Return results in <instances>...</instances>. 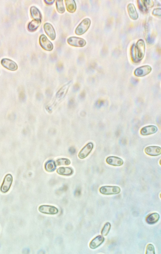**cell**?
<instances>
[{
	"label": "cell",
	"mask_w": 161,
	"mask_h": 254,
	"mask_svg": "<svg viewBox=\"0 0 161 254\" xmlns=\"http://www.w3.org/2000/svg\"><path fill=\"white\" fill-rule=\"evenodd\" d=\"M145 45L144 41L139 40L136 44L131 46L130 54L133 61L135 63L140 62L143 58L145 52Z\"/></svg>",
	"instance_id": "obj_1"
},
{
	"label": "cell",
	"mask_w": 161,
	"mask_h": 254,
	"mask_svg": "<svg viewBox=\"0 0 161 254\" xmlns=\"http://www.w3.org/2000/svg\"><path fill=\"white\" fill-rule=\"evenodd\" d=\"M101 193L104 195L116 194L120 193V188L117 186H105L101 187L99 188Z\"/></svg>",
	"instance_id": "obj_2"
},
{
	"label": "cell",
	"mask_w": 161,
	"mask_h": 254,
	"mask_svg": "<svg viewBox=\"0 0 161 254\" xmlns=\"http://www.w3.org/2000/svg\"><path fill=\"white\" fill-rule=\"evenodd\" d=\"M91 23V21L89 19L87 18L84 19L76 28L75 34L78 35L84 34L89 28Z\"/></svg>",
	"instance_id": "obj_3"
},
{
	"label": "cell",
	"mask_w": 161,
	"mask_h": 254,
	"mask_svg": "<svg viewBox=\"0 0 161 254\" xmlns=\"http://www.w3.org/2000/svg\"><path fill=\"white\" fill-rule=\"evenodd\" d=\"M13 181L12 176L10 174H6L5 176L0 187L1 191L6 193L9 190Z\"/></svg>",
	"instance_id": "obj_4"
},
{
	"label": "cell",
	"mask_w": 161,
	"mask_h": 254,
	"mask_svg": "<svg viewBox=\"0 0 161 254\" xmlns=\"http://www.w3.org/2000/svg\"><path fill=\"white\" fill-rule=\"evenodd\" d=\"M67 42L70 45L75 47H83L86 44V41L83 39L75 36L69 37L67 39Z\"/></svg>",
	"instance_id": "obj_5"
},
{
	"label": "cell",
	"mask_w": 161,
	"mask_h": 254,
	"mask_svg": "<svg viewBox=\"0 0 161 254\" xmlns=\"http://www.w3.org/2000/svg\"><path fill=\"white\" fill-rule=\"evenodd\" d=\"M138 7L141 11L143 13L147 12L148 9L154 5L153 0H137Z\"/></svg>",
	"instance_id": "obj_6"
},
{
	"label": "cell",
	"mask_w": 161,
	"mask_h": 254,
	"mask_svg": "<svg viewBox=\"0 0 161 254\" xmlns=\"http://www.w3.org/2000/svg\"><path fill=\"white\" fill-rule=\"evenodd\" d=\"M39 40L40 45L43 49L49 51L53 50V45L52 43L44 34L41 35Z\"/></svg>",
	"instance_id": "obj_7"
},
{
	"label": "cell",
	"mask_w": 161,
	"mask_h": 254,
	"mask_svg": "<svg viewBox=\"0 0 161 254\" xmlns=\"http://www.w3.org/2000/svg\"><path fill=\"white\" fill-rule=\"evenodd\" d=\"M39 211L41 213L49 214H54L58 212V209L53 206L43 205L38 208Z\"/></svg>",
	"instance_id": "obj_8"
},
{
	"label": "cell",
	"mask_w": 161,
	"mask_h": 254,
	"mask_svg": "<svg viewBox=\"0 0 161 254\" xmlns=\"http://www.w3.org/2000/svg\"><path fill=\"white\" fill-rule=\"evenodd\" d=\"M151 71L150 66L145 65L137 68L134 71V74L136 77H142L149 74Z\"/></svg>",
	"instance_id": "obj_9"
},
{
	"label": "cell",
	"mask_w": 161,
	"mask_h": 254,
	"mask_svg": "<svg viewBox=\"0 0 161 254\" xmlns=\"http://www.w3.org/2000/svg\"><path fill=\"white\" fill-rule=\"evenodd\" d=\"M1 65L6 69L11 71H15L18 69L17 64L13 61L8 58H3L1 61Z\"/></svg>",
	"instance_id": "obj_10"
},
{
	"label": "cell",
	"mask_w": 161,
	"mask_h": 254,
	"mask_svg": "<svg viewBox=\"0 0 161 254\" xmlns=\"http://www.w3.org/2000/svg\"><path fill=\"white\" fill-rule=\"evenodd\" d=\"M93 148V144L89 142L86 144L80 150L78 154V157L81 159L86 157L91 153Z\"/></svg>",
	"instance_id": "obj_11"
},
{
	"label": "cell",
	"mask_w": 161,
	"mask_h": 254,
	"mask_svg": "<svg viewBox=\"0 0 161 254\" xmlns=\"http://www.w3.org/2000/svg\"><path fill=\"white\" fill-rule=\"evenodd\" d=\"M144 151L145 153L148 155L156 156L161 154V148L160 147L158 146H149L145 148Z\"/></svg>",
	"instance_id": "obj_12"
},
{
	"label": "cell",
	"mask_w": 161,
	"mask_h": 254,
	"mask_svg": "<svg viewBox=\"0 0 161 254\" xmlns=\"http://www.w3.org/2000/svg\"><path fill=\"white\" fill-rule=\"evenodd\" d=\"M106 161L109 165L115 166H120L124 163L121 158L115 156H108L106 158Z\"/></svg>",
	"instance_id": "obj_13"
},
{
	"label": "cell",
	"mask_w": 161,
	"mask_h": 254,
	"mask_svg": "<svg viewBox=\"0 0 161 254\" xmlns=\"http://www.w3.org/2000/svg\"><path fill=\"white\" fill-rule=\"evenodd\" d=\"M158 130L157 127L155 126L148 125L142 128L140 130V134L142 135H149L156 133Z\"/></svg>",
	"instance_id": "obj_14"
},
{
	"label": "cell",
	"mask_w": 161,
	"mask_h": 254,
	"mask_svg": "<svg viewBox=\"0 0 161 254\" xmlns=\"http://www.w3.org/2000/svg\"><path fill=\"white\" fill-rule=\"evenodd\" d=\"M44 29L45 33L50 39L52 40H54L55 38L56 34L53 26L50 23H46L44 24Z\"/></svg>",
	"instance_id": "obj_15"
},
{
	"label": "cell",
	"mask_w": 161,
	"mask_h": 254,
	"mask_svg": "<svg viewBox=\"0 0 161 254\" xmlns=\"http://www.w3.org/2000/svg\"><path fill=\"white\" fill-rule=\"evenodd\" d=\"M104 241V237L102 235H99L93 239L89 244L90 247L94 249L100 246Z\"/></svg>",
	"instance_id": "obj_16"
},
{
	"label": "cell",
	"mask_w": 161,
	"mask_h": 254,
	"mask_svg": "<svg viewBox=\"0 0 161 254\" xmlns=\"http://www.w3.org/2000/svg\"><path fill=\"white\" fill-rule=\"evenodd\" d=\"M127 9L129 16L132 19L136 20L138 19V15L133 4L130 3L128 4Z\"/></svg>",
	"instance_id": "obj_17"
},
{
	"label": "cell",
	"mask_w": 161,
	"mask_h": 254,
	"mask_svg": "<svg viewBox=\"0 0 161 254\" xmlns=\"http://www.w3.org/2000/svg\"><path fill=\"white\" fill-rule=\"evenodd\" d=\"M57 172L60 175L69 176L73 174V170L70 167H60L57 169Z\"/></svg>",
	"instance_id": "obj_18"
},
{
	"label": "cell",
	"mask_w": 161,
	"mask_h": 254,
	"mask_svg": "<svg viewBox=\"0 0 161 254\" xmlns=\"http://www.w3.org/2000/svg\"><path fill=\"white\" fill-rule=\"evenodd\" d=\"M159 217V215L158 213H154L147 216L146 218V221L149 224H153L158 221Z\"/></svg>",
	"instance_id": "obj_19"
},
{
	"label": "cell",
	"mask_w": 161,
	"mask_h": 254,
	"mask_svg": "<svg viewBox=\"0 0 161 254\" xmlns=\"http://www.w3.org/2000/svg\"><path fill=\"white\" fill-rule=\"evenodd\" d=\"M45 170L49 172H52L55 170L56 168V165L55 161L50 160L46 162L44 165Z\"/></svg>",
	"instance_id": "obj_20"
},
{
	"label": "cell",
	"mask_w": 161,
	"mask_h": 254,
	"mask_svg": "<svg viewBox=\"0 0 161 254\" xmlns=\"http://www.w3.org/2000/svg\"><path fill=\"white\" fill-rule=\"evenodd\" d=\"M30 12L32 18L34 19L41 20L42 15L39 10L35 6H32L30 8Z\"/></svg>",
	"instance_id": "obj_21"
},
{
	"label": "cell",
	"mask_w": 161,
	"mask_h": 254,
	"mask_svg": "<svg viewBox=\"0 0 161 254\" xmlns=\"http://www.w3.org/2000/svg\"><path fill=\"white\" fill-rule=\"evenodd\" d=\"M67 10L69 12H74L76 9V5L74 0H66L65 1Z\"/></svg>",
	"instance_id": "obj_22"
},
{
	"label": "cell",
	"mask_w": 161,
	"mask_h": 254,
	"mask_svg": "<svg viewBox=\"0 0 161 254\" xmlns=\"http://www.w3.org/2000/svg\"><path fill=\"white\" fill-rule=\"evenodd\" d=\"M41 23V20L33 19L28 24V28L31 31H35Z\"/></svg>",
	"instance_id": "obj_23"
},
{
	"label": "cell",
	"mask_w": 161,
	"mask_h": 254,
	"mask_svg": "<svg viewBox=\"0 0 161 254\" xmlns=\"http://www.w3.org/2000/svg\"><path fill=\"white\" fill-rule=\"evenodd\" d=\"M57 9L60 13H62L64 12L65 9L62 0H57L56 2Z\"/></svg>",
	"instance_id": "obj_24"
},
{
	"label": "cell",
	"mask_w": 161,
	"mask_h": 254,
	"mask_svg": "<svg viewBox=\"0 0 161 254\" xmlns=\"http://www.w3.org/2000/svg\"><path fill=\"white\" fill-rule=\"evenodd\" d=\"M111 227L110 223L107 222L104 225L102 230L101 233L103 236H106L108 233Z\"/></svg>",
	"instance_id": "obj_25"
},
{
	"label": "cell",
	"mask_w": 161,
	"mask_h": 254,
	"mask_svg": "<svg viewBox=\"0 0 161 254\" xmlns=\"http://www.w3.org/2000/svg\"><path fill=\"white\" fill-rule=\"evenodd\" d=\"M57 164L58 166L68 165L70 164V160L67 158H60L56 160Z\"/></svg>",
	"instance_id": "obj_26"
},
{
	"label": "cell",
	"mask_w": 161,
	"mask_h": 254,
	"mask_svg": "<svg viewBox=\"0 0 161 254\" xmlns=\"http://www.w3.org/2000/svg\"><path fill=\"white\" fill-rule=\"evenodd\" d=\"M146 254H155V249L154 246L151 244L147 245L146 249Z\"/></svg>",
	"instance_id": "obj_27"
},
{
	"label": "cell",
	"mask_w": 161,
	"mask_h": 254,
	"mask_svg": "<svg viewBox=\"0 0 161 254\" xmlns=\"http://www.w3.org/2000/svg\"><path fill=\"white\" fill-rule=\"evenodd\" d=\"M153 15L155 16H160L161 15V9L158 8L154 9L152 13Z\"/></svg>",
	"instance_id": "obj_28"
},
{
	"label": "cell",
	"mask_w": 161,
	"mask_h": 254,
	"mask_svg": "<svg viewBox=\"0 0 161 254\" xmlns=\"http://www.w3.org/2000/svg\"><path fill=\"white\" fill-rule=\"evenodd\" d=\"M75 104V99L73 98H71L69 100L68 102L69 107V108H72L74 107Z\"/></svg>",
	"instance_id": "obj_29"
},
{
	"label": "cell",
	"mask_w": 161,
	"mask_h": 254,
	"mask_svg": "<svg viewBox=\"0 0 161 254\" xmlns=\"http://www.w3.org/2000/svg\"><path fill=\"white\" fill-rule=\"evenodd\" d=\"M80 87V86L79 83H76L73 86V90L75 92L79 90Z\"/></svg>",
	"instance_id": "obj_30"
},
{
	"label": "cell",
	"mask_w": 161,
	"mask_h": 254,
	"mask_svg": "<svg viewBox=\"0 0 161 254\" xmlns=\"http://www.w3.org/2000/svg\"><path fill=\"white\" fill-rule=\"evenodd\" d=\"M104 102L101 100H98L96 103V105L97 107H100L103 105Z\"/></svg>",
	"instance_id": "obj_31"
},
{
	"label": "cell",
	"mask_w": 161,
	"mask_h": 254,
	"mask_svg": "<svg viewBox=\"0 0 161 254\" xmlns=\"http://www.w3.org/2000/svg\"><path fill=\"white\" fill-rule=\"evenodd\" d=\"M46 95L49 97H50L52 95V91L49 88H47L46 90Z\"/></svg>",
	"instance_id": "obj_32"
},
{
	"label": "cell",
	"mask_w": 161,
	"mask_h": 254,
	"mask_svg": "<svg viewBox=\"0 0 161 254\" xmlns=\"http://www.w3.org/2000/svg\"><path fill=\"white\" fill-rule=\"evenodd\" d=\"M86 93L84 91H82L80 94V98L81 99H83L85 97Z\"/></svg>",
	"instance_id": "obj_33"
},
{
	"label": "cell",
	"mask_w": 161,
	"mask_h": 254,
	"mask_svg": "<svg viewBox=\"0 0 161 254\" xmlns=\"http://www.w3.org/2000/svg\"><path fill=\"white\" fill-rule=\"evenodd\" d=\"M48 5H51L53 4V3L54 2V0H45L44 1Z\"/></svg>",
	"instance_id": "obj_34"
},
{
	"label": "cell",
	"mask_w": 161,
	"mask_h": 254,
	"mask_svg": "<svg viewBox=\"0 0 161 254\" xmlns=\"http://www.w3.org/2000/svg\"><path fill=\"white\" fill-rule=\"evenodd\" d=\"M37 97L39 99L41 100L43 98V95L41 93H38L37 94Z\"/></svg>",
	"instance_id": "obj_35"
},
{
	"label": "cell",
	"mask_w": 161,
	"mask_h": 254,
	"mask_svg": "<svg viewBox=\"0 0 161 254\" xmlns=\"http://www.w3.org/2000/svg\"><path fill=\"white\" fill-rule=\"evenodd\" d=\"M69 151L71 154H73L75 152V150L74 147H71L69 149Z\"/></svg>",
	"instance_id": "obj_36"
},
{
	"label": "cell",
	"mask_w": 161,
	"mask_h": 254,
	"mask_svg": "<svg viewBox=\"0 0 161 254\" xmlns=\"http://www.w3.org/2000/svg\"><path fill=\"white\" fill-rule=\"evenodd\" d=\"M147 42L149 43H151L152 42H153V39H152L150 36L149 35L147 38Z\"/></svg>",
	"instance_id": "obj_37"
}]
</instances>
